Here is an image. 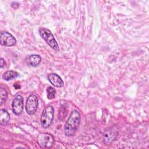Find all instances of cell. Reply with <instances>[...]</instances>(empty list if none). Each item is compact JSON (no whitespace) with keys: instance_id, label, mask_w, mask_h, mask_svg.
Here are the masks:
<instances>
[{"instance_id":"obj_1","label":"cell","mask_w":149,"mask_h":149,"mask_svg":"<svg viewBox=\"0 0 149 149\" xmlns=\"http://www.w3.org/2000/svg\"><path fill=\"white\" fill-rule=\"evenodd\" d=\"M80 122V115L78 111L73 110L65 125V134L67 136H73L76 132Z\"/></svg>"},{"instance_id":"obj_2","label":"cell","mask_w":149,"mask_h":149,"mask_svg":"<svg viewBox=\"0 0 149 149\" xmlns=\"http://www.w3.org/2000/svg\"><path fill=\"white\" fill-rule=\"evenodd\" d=\"M54 108L51 105H47L43 110L41 116V125L42 127L46 129L49 127L54 119Z\"/></svg>"},{"instance_id":"obj_3","label":"cell","mask_w":149,"mask_h":149,"mask_svg":"<svg viewBox=\"0 0 149 149\" xmlns=\"http://www.w3.org/2000/svg\"><path fill=\"white\" fill-rule=\"evenodd\" d=\"M39 33L41 37L52 49L56 51L59 50L58 44L49 30L46 28L41 27L39 29Z\"/></svg>"},{"instance_id":"obj_4","label":"cell","mask_w":149,"mask_h":149,"mask_svg":"<svg viewBox=\"0 0 149 149\" xmlns=\"http://www.w3.org/2000/svg\"><path fill=\"white\" fill-rule=\"evenodd\" d=\"M37 142L41 147L49 148L54 143V138L49 133H42L38 136Z\"/></svg>"},{"instance_id":"obj_5","label":"cell","mask_w":149,"mask_h":149,"mask_svg":"<svg viewBox=\"0 0 149 149\" xmlns=\"http://www.w3.org/2000/svg\"><path fill=\"white\" fill-rule=\"evenodd\" d=\"M38 107V98L34 94L30 95L27 99L26 104V110L28 114L33 115L37 111Z\"/></svg>"},{"instance_id":"obj_6","label":"cell","mask_w":149,"mask_h":149,"mask_svg":"<svg viewBox=\"0 0 149 149\" xmlns=\"http://www.w3.org/2000/svg\"><path fill=\"white\" fill-rule=\"evenodd\" d=\"M0 43L2 46L11 47L16 43V40L10 33L3 31L0 35Z\"/></svg>"},{"instance_id":"obj_7","label":"cell","mask_w":149,"mask_h":149,"mask_svg":"<svg viewBox=\"0 0 149 149\" xmlns=\"http://www.w3.org/2000/svg\"><path fill=\"white\" fill-rule=\"evenodd\" d=\"M12 111L17 115H20L23 109V98L21 95L17 94L13 100L12 104Z\"/></svg>"},{"instance_id":"obj_8","label":"cell","mask_w":149,"mask_h":149,"mask_svg":"<svg viewBox=\"0 0 149 149\" xmlns=\"http://www.w3.org/2000/svg\"><path fill=\"white\" fill-rule=\"evenodd\" d=\"M48 79L49 82L56 87H62L63 86V81L61 77L55 73H50L48 75Z\"/></svg>"},{"instance_id":"obj_9","label":"cell","mask_w":149,"mask_h":149,"mask_svg":"<svg viewBox=\"0 0 149 149\" xmlns=\"http://www.w3.org/2000/svg\"><path fill=\"white\" fill-rule=\"evenodd\" d=\"M41 61V58L40 55L34 54L31 55L28 57L27 63L31 66H38Z\"/></svg>"},{"instance_id":"obj_10","label":"cell","mask_w":149,"mask_h":149,"mask_svg":"<svg viewBox=\"0 0 149 149\" xmlns=\"http://www.w3.org/2000/svg\"><path fill=\"white\" fill-rule=\"evenodd\" d=\"M10 120V115L8 112L3 109L0 111V123L2 126H5Z\"/></svg>"},{"instance_id":"obj_11","label":"cell","mask_w":149,"mask_h":149,"mask_svg":"<svg viewBox=\"0 0 149 149\" xmlns=\"http://www.w3.org/2000/svg\"><path fill=\"white\" fill-rule=\"evenodd\" d=\"M19 76V73L13 70H8L2 74V78L5 80H10L17 77Z\"/></svg>"},{"instance_id":"obj_12","label":"cell","mask_w":149,"mask_h":149,"mask_svg":"<svg viewBox=\"0 0 149 149\" xmlns=\"http://www.w3.org/2000/svg\"><path fill=\"white\" fill-rule=\"evenodd\" d=\"M47 98L49 100L54 99L56 95V90L55 89L49 86L47 88Z\"/></svg>"},{"instance_id":"obj_13","label":"cell","mask_w":149,"mask_h":149,"mask_svg":"<svg viewBox=\"0 0 149 149\" xmlns=\"http://www.w3.org/2000/svg\"><path fill=\"white\" fill-rule=\"evenodd\" d=\"M8 96V93L6 90L3 88H0V104L2 105L6 101Z\"/></svg>"},{"instance_id":"obj_14","label":"cell","mask_w":149,"mask_h":149,"mask_svg":"<svg viewBox=\"0 0 149 149\" xmlns=\"http://www.w3.org/2000/svg\"><path fill=\"white\" fill-rule=\"evenodd\" d=\"M5 65V62L4 61V59L2 58H0V66L1 68L3 67Z\"/></svg>"},{"instance_id":"obj_15","label":"cell","mask_w":149,"mask_h":149,"mask_svg":"<svg viewBox=\"0 0 149 149\" xmlns=\"http://www.w3.org/2000/svg\"><path fill=\"white\" fill-rule=\"evenodd\" d=\"M14 87L16 88V89H20V86L18 84H14Z\"/></svg>"}]
</instances>
